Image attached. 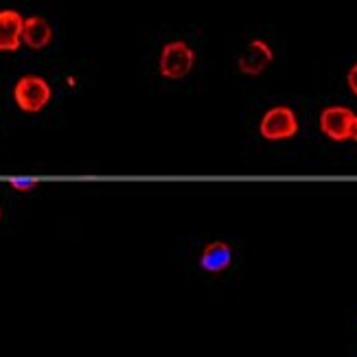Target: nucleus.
<instances>
[{
	"mask_svg": "<svg viewBox=\"0 0 357 357\" xmlns=\"http://www.w3.org/2000/svg\"><path fill=\"white\" fill-rule=\"evenodd\" d=\"M259 132L266 141H287V138L298 134V119L291 107L276 105L263 114Z\"/></svg>",
	"mask_w": 357,
	"mask_h": 357,
	"instance_id": "2",
	"label": "nucleus"
},
{
	"mask_svg": "<svg viewBox=\"0 0 357 357\" xmlns=\"http://www.w3.org/2000/svg\"><path fill=\"white\" fill-rule=\"evenodd\" d=\"M274 59V53L270 46L263 42V40H252L250 44L245 46L237 66L243 75H250V77H257L266 70Z\"/></svg>",
	"mask_w": 357,
	"mask_h": 357,
	"instance_id": "5",
	"label": "nucleus"
},
{
	"mask_svg": "<svg viewBox=\"0 0 357 357\" xmlns=\"http://www.w3.org/2000/svg\"><path fill=\"white\" fill-rule=\"evenodd\" d=\"M355 123H357V114L353 110H349V107H342V105L324 107L322 114H320L322 134L329 136L331 141H337V143L353 138Z\"/></svg>",
	"mask_w": 357,
	"mask_h": 357,
	"instance_id": "4",
	"label": "nucleus"
},
{
	"mask_svg": "<svg viewBox=\"0 0 357 357\" xmlns=\"http://www.w3.org/2000/svg\"><path fill=\"white\" fill-rule=\"evenodd\" d=\"M24 18L13 9L0 11V51H18L22 44Z\"/></svg>",
	"mask_w": 357,
	"mask_h": 357,
	"instance_id": "6",
	"label": "nucleus"
},
{
	"mask_svg": "<svg viewBox=\"0 0 357 357\" xmlns=\"http://www.w3.org/2000/svg\"><path fill=\"white\" fill-rule=\"evenodd\" d=\"M51 86L46 84V79L36 75H26L22 79H18L13 88V99L18 103V107L26 114H36L44 110L46 103L51 101Z\"/></svg>",
	"mask_w": 357,
	"mask_h": 357,
	"instance_id": "1",
	"label": "nucleus"
},
{
	"mask_svg": "<svg viewBox=\"0 0 357 357\" xmlns=\"http://www.w3.org/2000/svg\"><path fill=\"white\" fill-rule=\"evenodd\" d=\"M38 186V182L36 180H11V189H15V191H22V193H26V191H33Z\"/></svg>",
	"mask_w": 357,
	"mask_h": 357,
	"instance_id": "9",
	"label": "nucleus"
},
{
	"mask_svg": "<svg viewBox=\"0 0 357 357\" xmlns=\"http://www.w3.org/2000/svg\"><path fill=\"white\" fill-rule=\"evenodd\" d=\"M232 263V250L226 241H211L199 255V266L208 274H224Z\"/></svg>",
	"mask_w": 357,
	"mask_h": 357,
	"instance_id": "7",
	"label": "nucleus"
},
{
	"mask_svg": "<svg viewBox=\"0 0 357 357\" xmlns=\"http://www.w3.org/2000/svg\"><path fill=\"white\" fill-rule=\"evenodd\" d=\"M0 217H3V208H0Z\"/></svg>",
	"mask_w": 357,
	"mask_h": 357,
	"instance_id": "12",
	"label": "nucleus"
},
{
	"mask_svg": "<svg viewBox=\"0 0 357 357\" xmlns=\"http://www.w3.org/2000/svg\"><path fill=\"white\" fill-rule=\"evenodd\" d=\"M53 38V29L46 22V18L42 15H31V18L24 20V31H22V42L29 46V49L40 51L44 46L51 44Z\"/></svg>",
	"mask_w": 357,
	"mask_h": 357,
	"instance_id": "8",
	"label": "nucleus"
},
{
	"mask_svg": "<svg viewBox=\"0 0 357 357\" xmlns=\"http://www.w3.org/2000/svg\"><path fill=\"white\" fill-rule=\"evenodd\" d=\"M347 79H349V88H351V92L357 97V64L349 70V77H347Z\"/></svg>",
	"mask_w": 357,
	"mask_h": 357,
	"instance_id": "10",
	"label": "nucleus"
},
{
	"mask_svg": "<svg viewBox=\"0 0 357 357\" xmlns=\"http://www.w3.org/2000/svg\"><path fill=\"white\" fill-rule=\"evenodd\" d=\"M195 64V53L189 44L180 40L165 44L160 53V75L167 79H182L184 75H189Z\"/></svg>",
	"mask_w": 357,
	"mask_h": 357,
	"instance_id": "3",
	"label": "nucleus"
},
{
	"mask_svg": "<svg viewBox=\"0 0 357 357\" xmlns=\"http://www.w3.org/2000/svg\"><path fill=\"white\" fill-rule=\"evenodd\" d=\"M353 141L357 143V123H355V132H353Z\"/></svg>",
	"mask_w": 357,
	"mask_h": 357,
	"instance_id": "11",
	"label": "nucleus"
}]
</instances>
